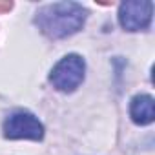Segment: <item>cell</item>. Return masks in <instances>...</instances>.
<instances>
[{"mask_svg":"<svg viewBox=\"0 0 155 155\" xmlns=\"http://www.w3.org/2000/svg\"><path fill=\"white\" fill-rule=\"evenodd\" d=\"M86 22V9L77 2H57L37 11L35 24L49 38H64L77 33Z\"/></svg>","mask_w":155,"mask_h":155,"instance_id":"1","label":"cell"},{"mask_svg":"<svg viewBox=\"0 0 155 155\" xmlns=\"http://www.w3.org/2000/svg\"><path fill=\"white\" fill-rule=\"evenodd\" d=\"M84 71H86V64L79 55H68L51 69L49 81L58 91L71 93L84 81Z\"/></svg>","mask_w":155,"mask_h":155,"instance_id":"2","label":"cell"},{"mask_svg":"<svg viewBox=\"0 0 155 155\" xmlns=\"http://www.w3.org/2000/svg\"><path fill=\"white\" fill-rule=\"evenodd\" d=\"M4 135L8 139H31L40 140L44 137V126L29 111H15L4 122Z\"/></svg>","mask_w":155,"mask_h":155,"instance_id":"3","label":"cell"},{"mask_svg":"<svg viewBox=\"0 0 155 155\" xmlns=\"http://www.w3.org/2000/svg\"><path fill=\"white\" fill-rule=\"evenodd\" d=\"M153 4L150 0H130L120 4L119 9V22L128 31H139L146 29L151 20Z\"/></svg>","mask_w":155,"mask_h":155,"instance_id":"4","label":"cell"},{"mask_svg":"<svg viewBox=\"0 0 155 155\" xmlns=\"http://www.w3.org/2000/svg\"><path fill=\"white\" fill-rule=\"evenodd\" d=\"M130 115L135 124L146 126L151 124L155 119V108H153V97L150 95H137L133 97L130 104Z\"/></svg>","mask_w":155,"mask_h":155,"instance_id":"5","label":"cell"},{"mask_svg":"<svg viewBox=\"0 0 155 155\" xmlns=\"http://www.w3.org/2000/svg\"><path fill=\"white\" fill-rule=\"evenodd\" d=\"M11 8H13V2H0V13L9 11Z\"/></svg>","mask_w":155,"mask_h":155,"instance_id":"6","label":"cell"}]
</instances>
